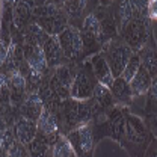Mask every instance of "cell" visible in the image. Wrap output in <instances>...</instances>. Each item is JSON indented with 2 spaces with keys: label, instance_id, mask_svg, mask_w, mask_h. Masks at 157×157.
Wrapping results in <instances>:
<instances>
[{
  "label": "cell",
  "instance_id": "25",
  "mask_svg": "<svg viewBox=\"0 0 157 157\" xmlns=\"http://www.w3.org/2000/svg\"><path fill=\"white\" fill-rule=\"evenodd\" d=\"M147 112L150 115H157V74L153 77L150 91L147 92Z\"/></svg>",
  "mask_w": 157,
  "mask_h": 157
},
{
  "label": "cell",
  "instance_id": "29",
  "mask_svg": "<svg viewBox=\"0 0 157 157\" xmlns=\"http://www.w3.org/2000/svg\"><path fill=\"white\" fill-rule=\"evenodd\" d=\"M148 18L157 21V0H150L148 2Z\"/></svg>",
  "mask_w": 157,
  "mask_h": 157
},
{
  "label": "cell",
  "instance_id": "23",
  "mask_svg": "<svg viewBox=\"0 0 157 157\" xmlns=\"http://www.w3.org/2000/svg\"><path fill=\"white\" fill-rule=\"evenodd\" d=\"M88 2L89 0H65L63 11L67 12V15H68L70 20L82 18L83 14H85V11H86Z\"/></svg>",
  "mask_w": 157,
  "mask_h": 157
},
{
  "label": "cell",
  "instance_id": "4",
  "mask_svg": "<svg viewBox=\"0 0 157 157\" xmlns=\"http://www.w3.org/2000/svg\"><path fill=\"white\" fill-rule=\"evenodd\" d=\"M100 53L107 60L113 77H121V74H122L128 59L132 58V55L135 52L119 36H117V38L110 39L109 42H106Z\"/></svg>",
  "mask_w": 157,
  "mask_h": 157
},
{
  "label": "cell",
  "instance_id": "6",
  "mask_svg": "<svg viewBox=\"0 0 157 157\" xmlns=\"http://www.w3.org/2000/svg\"><path fill=\"white\" fill-rule=\"evenodd\" d=\"M21 48H23V56H24L27 65H29V70H30L29 74L44 77L47 70H48V67H47V62H45V58H44L42 47L38 45L33 39H30L27 35H24Z\"/></svg>",
  "mask_w": 157,
  "mask_h": 157
},
{
  "label": "cell",
  "instance_id": "16",
  "mask_svg": "<svg viewBox=\"0 0 157 157\" xmlns=\"http://www.w3.org/2000/svg\"><path fill=\"white\" fill-rule=\"evenodd\" d=\"M91 100H92V103L97 109L98 115L106 113L109 109H112L115 106V98L110 92V88L100 85V83L95 85V89H94V94H92Z\"/></svg>",
  "mask_w": 157,
  "mask_h": 157
},
{
  "label": "cell",
  "instance_id": "35",
  "mask_svg": "<svg viewBox=\"0 0 157 157\" xmlns=\"http://www.w3.org/2000/svg\"><path fill=\"white\" fill-rule=\"evenodd\" d=\"M0 157H6V154H5V156H0Z\"/></svg>",
  "mask_w": 157,
  "mask_h": 157
},
{
  "label": "cell",
  "instance_id": "17",
  "mask_svg": "<svg viewBox=\"0 0 157 157\" xmlns=\"http://www.w3.org/2000/svg\"><path fill=\"white\" fill-rule=\"evenodd\" d=\"M151 82H153V76L140 65L139 70H137V73L135 74V77L130 80V88H132L133 98L147 95V92L150 91Z\"/></svg>",
  "mask_w": 157,
  "mask_h": 157
},
{
  "label": "cell",
  "instance_id": "21",
  "mask_svg": "<svg viewBox=\"0 0 157 157\" xmlns=\"http://www.w3.org/2000/svg\"><path fill=\"white\" fill-rule=\"evenodd\" d=\"M137 53L140 56V65L154 77L157 74V47H150L147 44Z\"/></svg>",
  "mask_w": 157,
  "mask_h": 157
},
{
  "label": "cell",
  "instance_id": "30",
  "mask_svg": "<svg viewBox=\"0 0 157 157\" xmlns=\"http://www.w3.org/2000/svg\"><path fill=\"white\" fill-rule=\"evenodd\" d=\"M45 3H53V5H56V6L63 8V3H65V0H45Z\"/></svg>",
  "mask_w": 157,
  "mask_h": 157
},
{
  "label": "cell",
  "instance_id": "5",
  "mask_svg": "<svg viewBox=\"0 0 157 157\" xmlns=\"http://www.w3.org/2000/svg\"><path fill=\"white\" fill-rule=\"evenodd\" d=\"M97 78L94 76L92 67L89 63V60L82 62L77 67L74 82L71 85V91H70V97L77 100V101H86L92 97L95 85H97Z\"/></svg>",
  "mask_w": 157,
  "mask_h": 157
},
{
  "label": "cell",
  "instance_id": "13",
  "mask_svg": "<svg viewBox=\"0 0 157 157\" xmlns=\"http://www.w3.org/2000/svg\"><path fill=\"white\" fill-rule=\"evenodd\" d=\"M88 60H89V63H91V67H92L94 76H95L98 83H100V85H104V86H107V88H110L112 83H113V80H115V77H113V74H112V71H110V67H109L107 60L104 59V56H103L101 53H97V55L91 56Z\"/></svg>",
  "mask_w": 157,
  "mask_h": 157
},
{
  "label": "cell",
  "instance_id": "27",
  "mask_svg": "<svg viewBox=\"0 0 157 157\" xmlns=\"http://www.w3.org/2000/svg\"><path fill=\"white\" fill-rule=\"evenodd\" d=\"M6 157H30L29 150L26 148V145H23L21 142L15 140L6 151Z\"/></svg>",
  "mask_w": 157,
  "mask_h": 157
},
{
  "label": "cell",
  "instance_id": "15",
  "mask_svg": "<svg viewBox=\"0 0 157 157\" xmlns=\"http://www.w3.org/2000/svg\"><path fill=\"white\" fill-rule=\"evenodd\" d=\"M14 132H15L17 140L27 147V145L35 139V136H36V133H38V125H36L35 121H32V119H29V118L21 115V117L17 119V122H15Z\"/></svg>",
  "mask_w": 157,
  "mask_h": 157
},
{
  "label": "cell",
  "instance_id": "31",
  "mask_svg": "<svg viewBox=\"0 0 157 157\" xmlns=\"http://www.w3.org/2000/svg\"><path fill=\"white\" fill-rule=\"evenodd\" d=\"M113 2H115V0H100V3H101L103 6H110Z\"/></svg>",
  "mask_w": 157,
  "mask_h": 157
},
{
  "label": "cell",
  "instance_id": "34",
  "mask_svg": "<svg viewBox=\"0 0 157 157\" xmlns=\"http://www.w3.org/2000/svg\"><path fill=\"white\" fill-rule=\"evenodd\" d=\"M47 157H52V153H50V151H48V156H47Z\"/></svg>",
  "mask_w": 157,
  "mask_h": 157
},
{
  "label": "cell",
  "instance_id": "19",
  "mask_svg": "<svg viewBox=\"0 0 157 157\" xmlns=\"http://www.w3.org/2000/svg\"><path fill=\"white\" fill-rule=\"evenodd\" d=\"M110 92L115 98V103H119L121 106H127L133 100L130 83L127 80H124L122 77H115L112 86H110Z\"/></svg>",
  "mask_w": 157,
  "mask_h": 157
},
{
  "label": "cell",
  "instance_id": "20",
  "mask_svg": "<svg viewBox=\"0 0 157 157\" xmlns=\"http://www.w3.org/2000/svg\"><path fill=\"white\" fill-rule=\"evenodd\" d=\"M36 125H38V132H41V133H44V135H55V133H58L59 127H60L59 115L56 112L44 107L42 113L39 115L38 121H36Z\"/></svg>",
  "mask_w": 157,
  "mask_h": 157
},
{
  "label": "cell",
  "instance_id": "2",
  "mask_svg": "<svg viewBox=\"0 0 157 157\" xmlns=\"http://www.w3.org/2000/svg\"><path fill=\"white\" fill-rule=\"evenodd\" d=\"M118 35L135 53H137L150 42V38L153 36L151 20L135 17L118 30Z\"/></svg>",
  "mask_w": 157,
  "mask_h": 157
},
{
  "label": "cell",
  "instance_id": "1",
  "mask_svg": "<svg viewBox=\"0 0 157 157\" xmlns=\"http://www.w3.org/2000/svg\"><path fill=\"white\" fill-rule=\"evenodd\" d=\"M32 18L33 23H36L50 36H58L70 24V18L63 11V8L56 6L53 3H42L35 6Z\"/></svg>",
  "mask_w": 157,
  "mask_h": 157
},
{
  "label": "cell",
  "instance_id": "14",
  "mask_svg": "<svg viewBox=\"0 0 157 157\" xmlns=\"http://www.w3.org/2000/svg\"><path fill=\"white\" fill-rule=\"evenodd\" d=\"M35 6H36L35 0H15V5H14V24H15V27L23 29L32 23L30 18L33 15Z\"/></svg>",
  "mask_w": 157,
  "mask_h": 157
},
{
  "label": "cell",
  "instance_id": "11",
  "mask_svg": "<svg viewBox=\"0 0 157 157\" xmlns=\"http://www.w3.org/2000/svg\"><path fill=\"white\" fill-rule=\"evenodd\" d=\"M128 110L122 106H113L112 109H109L104 115H106V122H104V128H106V135H110L117 140L124 139V127H125V117H127Z\"/></svg>",
  "mask_w": 157,
  "mask_h": 157
},
{
  "label": "cell",
  "instance_id": "12",
  "mask_svg": "<svg viewBox=\"0 0 157 157\" xmlns=\"http://www.w3.org/2000/svg\"><path fill=\"white\" fill-rule=\"evenodd\" d=\"M42 52H44V58L47 62V67L50 70H55L60 65H67L70 60L67 59L60 44L58 41V36H48L47 41L42 45Z\"/></svg>",
  "mask_w": 157,
  "mask_h": 157
},
{
  "label": "cell",
  "instance_id": "33",
  "mask_svg": "<svg viewBox=\"0 0 157 157\" xmlns=\"http://www.w3.org/2000/svg\"><path fill=\"white\" fill-rule=\"evenodd\" d=\"M156 127H157V124H156ZM154 135H156V139H157V128L154 130Z\"/></svg>",
  "mask_w": 157,
  "mask_h": 157
},
{
  "label": "cell",
  "instance_id": "28",
  "mask_svg": "<svg viewBox=\"0 0 157 157\" xmlns=\"http://www.w3.org/2000/svg\"><path fill=\"white\" fill-rule=\"evenodd\" d=\"M144 157H157V139H151L150 144H148V148L145 151V156Z\"/></svg>",
  "mask_w": 157,
  "mask_h": 157
},
{
  "label": "cell",
  "instance_id": "9",
  "mask_svg": "<svg viewBox=\"0 0 157 157\" xmlns=\"http://www.w3.org/2000/svg\"><path fill=\"white\" fill-rule=\"evenodd\" d=\"M58 41L65 53V56L68 60L76 62L83 56V44H82V36H80V30L76 26L68 24L67 29L58 35Z\"/></svg>",
  "mask_w": 157,
  "mask_h": 157
},
{
  "label": "cell",
  "instance_id": "10",
  "mask_svg": "<svg viewBox=\"0 0 157 157\" xmlns=\"http://www.w3.org/2000/svg\"><path fill=\"white\" fill-rule=\"evenodd\" d=\"M148 137H150V130L145 125V122L136 115L127 113L125 127H124V139H127V142L132 145L140 147L150 140Z\"/></svg>",
  "mask_w": 157,
  "mask_h": 157
},
{
  "label": "cell",
  "instance_id": "26",
  "mask_svg": "<svg viewBox=\"0 0 157 157\" xmlns=\"http://www.w3.org/2000/svg\"><path fill=\"white\" fill-rule=\"evenodd\" d=\"M148 2L150 0H130V5L133 8L135 17L148 18Z\"/></svg>",
  "mask_w": 157,
  "mask_h": 157
},
{
  "label": "cell",
  "instance_id": "22",
  "mask_svg": "<svg viewBox=\"0 0 157 157\" xmlns=\"http://www.w3.org/2000/svg\"><path fill=\"white\" fill-rule=\"evenodd\" d=\"M50 153H52V157H78L73 145L70 144L68 137L63 135H58L56 140L53 142L50 148Z\"/></svg>",
  "mask_w": 157,
  "mask_h": 157
},
{
  "label": "cell",
  "instance_id": "32",
  "mask_svg": "<svg viewBox=\"0 0 157 157\" xmlns=\"http://www.w3.org/2000/svg\"><path fill=\"white\" fill-rule=\"evenodd\" d=\"M35 3H36V6H38V5H42V3H45V0H35Z\"/></svg>",
  "mask_w": 157,
  "mask_h": 157
},
{
  "label": "cell",
  "instance_id": "18",
  "mask_svg": "<svg viewBox=\"0 0 157 157\" xmlns=\"http://www.w3.org/2000/svg\"><path fill=\"white\" fill-rule=\"evenodd\" d=\"M44 110V103L42 100L39 98L38 92H30L27 98L23 101V106H21V115L32 121H38L39 115L42 113Z\"/></svg>",
  "mask_w": 157,
  "mask_h": 157
},
{
  "label": "cell",
  "instance_id": "7",
  "mask_svg": "<svg viewBox=\"0 0 157 157\" xmlns=\"http://www.w3.org/2000/svg\"><path fill=\"white\" fill-rule=\"evenodd\" d=\"M67 137H68L70 144L73 145V148L77 153L78 157H89L92 154V150H94L97 139H95V130H94L91 122L68 132Z\"/></svg>",
  "mask_w": 157,
  "mask_h": 157
},
{
  "label": "cell",
  "instance_id": "8",
  "mask_svg": "<svg viewBox=\"0 0 157 157\" xmlns=\"http://www.w3.org/2000/svg\"><path fill=\"white\" fill-rule=\"evenodd\" d=\"M76 71H77V68L70 63L60 65L53 70V74L50 76L48 85L60 100H67L70 97V91H71V85L74 82Z\"/></svg>",
  "mask_w": 157,
  "mask_h": 157
},
{
  "label": "cell",
  "instance_id": "3",
  "mask_svg": "<svg viewBox=\"0 0 157 157\" xmlns=\"http://www.w3.org/2000/svg\"><path fill=\"white\" fill-rule=\"evenodd\" d=\"M80 36L83 44V56H94L100 53L106 44V38L101 29V24L94 12L88 14L80 29Z\"/></svg>",
  "mask_w": 157,
  "mask_h": 157
},
{
  "label": "cell",
  "instance_id": "24",
  "mask_svg": "<svg viewBox=\"0 0 157 157\" xmlns=\"http://www.w3.org/2000/svg\"><path fill=\"white\" fill-rule=\"evenodd\" d=\"M139 67H140V56H139V53H133L132 58L128 59V62H127V65H125V68H124L121 77L130 83V80L135 77V74L137 73Z\"/></svg>",
  "mask_w": 157,
  "mask_h": 157
}]
</instances>
